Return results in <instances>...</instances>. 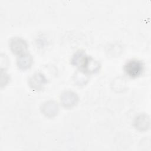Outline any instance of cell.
<instances>
[{"mask_svg":"<svg viewBox=\"0 0 151 151\" xmlns=\"http://www.w3.org/2000/svg\"><path fill=\"white\" fill-rule=\"evenodd\" d=\"M88 80L89 74L79 70H77L73 76V80L77 86L85 85L88 81Z\"/></svg>","mask_w":151,"mask_h":151,"instance_id":"cell-9","label":"cell"},{"mask_svg":"<svg viewBox=\"0 0 151 151\" xmlns=\"http://www.w3.org/2000/svg\"><path fill=\"white\" fill-rule=\"evenodd\" d=\"M9 47L14 54L19 55L27 52L28 45L27 41L22 37H14L10 39Z\"/></svg>","mask_w":151,"mask_h":151,"instance_id":"cell-5","label":"cell"},{"mask_svg":"<svg viewBox=\"0 0 151 151\" xmlns=\"http://www.w3.org/2000/svg\"><path fill=\"white\" fill-rule=\"evenodd\" d=\"M133 126L139 131L145 132L147 130L150 126L149 116L146 113L139 114L134 119Z\"/></svg>","mask_w":151,"mask_h":151,"instance_id":"cell-7","label":"cell"},{"mask_svg":"<svg viewBox=\"0 0 151 151\" xmlns=\"http://www.w3.org/2000/svg\"><path fill=\"white\" fill-rule=\"evenodd\" d=\"M48 83L45 76L41 72H35L28 79L29 87L34 91H40L42 90Z\"/></svg>","mask_w":151,"mask_h":151,"instance_id":"cell-3","label":"cell"},{"mask_svg":"<svg viewBox=\"0 0 151 151\" xmlns=\"http://www.w3.org/2000/svg\"><path fill=\"white\" fill-rule=\"evenodd\" d=\"M34 63V58L32 55L28 52H24L18 55L16 60L17 67L22 71L27 70L31 67Z\"/></svg>","mask_w":151,"mask_h":151,"instance_id":"cell-8","label":"cell"},{"mask_svg":"<svg viewBox=\"0 0 151 151\" xmlns=\"http://www.w3.org/2000/svg\"><path fill=\"white\" fill-rule=\"evenodd\" d=\"M40 111L45 117L48 118H54L58 113V104L53 100H47L40 106Z\"/></svg>","mask_w":151,"mask_h":151,"instance_id":"cell-6","label":"cell"},{"mask_svg":"<svg viewBox=\"0 0 151 151\" xmlns=\"http://www.w3.org/2000/svg\"><path fill=\"white\" fill-rule=\"evenodd\" d=\"M10 80V77L9 74L5 71V70H1V87L2 88L5 86Z\"/></svg>","mask_w":151,"mask_h":151,"instance_id":"cell-10","label":"cell"},{"mask_svg":"<svg viewBox=\"0 0 151 151\" xmlns=\"http://www.w3.org/2000/svg\"><path fill=\"white\" fill-rule=\"evenodd\" d=\"M144 69L145 65L143 61L136 58L129 60L123 67L125 74L132 78H136L140 76L144 71Z\"/></svg>","mask_w":151,"mask_h":151,"instance_id":"cell-2","label":"cell"},{"mask_svg":"<svg viewBox=\"0 0 151 151\" xmlns=\"http://www.w3.org/2000/svg\"><path fill=\"white\" fill-rule=\"evenodd\" d=\"M70 63L78 70L88 74L98 72L101 67L99 61L87 55L83 50H77L72 55Z\"/></svg>","mask_w":151,"mask_h":151,"instance_id":"cell-1","label":"cell"},{"mask_svg":"<svg viewBox=\"0 0 151 151\" xmlns=\"http://www.w3.org/2000/svg\"><path fill=\"white\" fill-rule=\"evenodd\" d=\"M60 100L61 105L64 108L71 109L78 104L79 97L76 92L71 90H66L61 94Z\"/></svg>","mask_w":151,"mask_h":151,"instance_id":"cell-4","label":"cell"}]
</instances>
